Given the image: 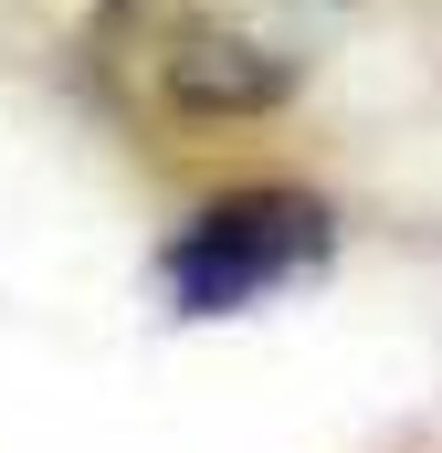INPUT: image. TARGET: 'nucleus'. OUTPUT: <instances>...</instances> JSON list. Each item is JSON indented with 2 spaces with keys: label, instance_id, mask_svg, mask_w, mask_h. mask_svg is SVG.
I'll list each match as a JSON object with an SVG mask.
<instances>
[{
  "label": "nucleus",
  "instance_id": "2",
  "mask_svg": "<svg viewBox=\"0 0 442 453\" xmlns=\"http://www.w3.org/2000/svg\"><path fill=\"white\" fill-rule=\"evenodd\" d=\"M337 253V211L316 190H285V180H253V190H221L190 222L158 242V306L179 327H211V317H253L263 296L327 274Z\"/></svg>",
  "mask_w": 442,
  "mask_h": 453
},
{
  "label": "nucleus",
  "instance_id": "1",
  "mask_svg": "<svg viewBox=\"0 0 442 453\" xmlns=\"http://www.w3.org/2000/svg\"><path fill=\"white\" fill-rule=\"evenodd\" d=\"M137 85L169 116H274L327 53L337 0H106Z\"/></svg>",
  "mask_w": 442,
  "mask_h": 453
}]
</instances>
